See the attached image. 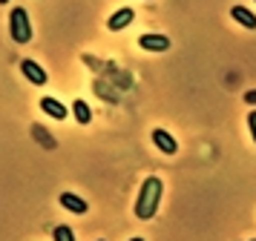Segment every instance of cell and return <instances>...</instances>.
<instances>
[{
	"label": "cell",
	"instance_id": "obj_2",
	"mask_svg": "<svg viewBox=\"0 0 256 241\" xmlns=\"http://www.w3.org/2000/svg\"><path fill=\"white\" fill-rule=\"evenodd\" d=\"M9 34L14 43H29L32 40V23H29V11L24 6H14L9 14Z\"/></svg>",
	"mask_w": 256,
	"mask_h": 241
},
{
	"label": "cell",
	"instance_id": "obj_11",
	"mask_svg": "<svg viewBox=\"0 0 256 241\" xmlns=\"http://www.w3.org/2000/svg\"><path fill=\"white\" fill-rule=\"evenodd\" d=\"M55 241H75V233H72V227H66V224H58V227H55Z\"/></svg>",
	"mask_w": 256,
	"mask_h": 241
},
{
	"label": "cell",
	"instance_id": "obj_1",
	"mask_svg": "<svg viewBox=\"0 0 256 241\" xmlns=\"http://www.w3.org/2000/svg\"><path fill=\"white\" fill-rule=\"evenodd\" d=\"M162 195H164V181L156 178V175H150L138 190V198H136V216H138L141 221H150V218L158 213Z\"/></svg>",
	"mask_w": 256,
	"mask_h": 241
},
{
	"label": "cell",
	"instance_id": "obj_4",
	"mask_svg": "<svg viewBox=\"0 0 256 241\" xmlns=\"http://www.w3.org/2000/svg\"><path fill=\"white\" fill-rule=\"evenodd\" d=\"M152 144L162 149L164 155H176L178 152V144H176V138L164 129V126H158V129H152Z\"/></svg>",
	"mask_w": 256,
	"mask_h": 241
},
{
	"label": "cell",
	"instance_id": "obj_8",
	"mask_svg": "<svg viewBox=\"0 0 256 241\" xmlns=\"http://www.w3.org/2000/svg\"><path fill=\"white\" fill-rule=\"evenodd\" d=\"M230 17L239 23V26H244V29H256V14L248 9V6H233Z\"/></svg>",
	"mask_w": 256,
	"mask_h": 241
},
{
	"label": "cell",
	"instance_id": "obj_3",
	"mask_svg": "<svg viewBox=\"0 0 256 241\" xmlns=\"http://www.w3.org/2000/svg\"><path fill=\"white\" fill-rule=\"evenodd\" d=\"M20 72H24V78L29 80V83H35V86H44L46 83V69L40 66V63H35V60H20Z\"/></svg>",
	"mask_w": 256,
	"mask_h": 241
},
{
	"label": "cell",
	"instance_id": "obj_12",
	"mask_svg": "<svg viewBox=\"0 0 256 241\" xmlns=\"http://www.w3.org/2000/svg\"><path fill=\"white\" fill-rule=\"evenodd\" d=\"M248 129H250V138H254V144H256V109L248 112Z\"/></svg>",
	"mask_w": 256,
	"mask_h": 241
},
{
	"label": "cell",
	"instance_id": "obj_5",
	"mask_svg": "<svg viewBox=\"0 0 256 241\" xmlns=\"http://www.w3.org/2000/svg\"><path fill=\"white\" fill-rule=\"evenodd\" d=\"M138 46L144 52H167L170 49V37L167 34H141Z\"/></svg>",
	"mask_w": 256,
	"mask_h": 241
},
{
	"label": "cell",
	"instance_id": "obj_6",
	"mask_svg": "<svg viewBox=\"0 0 256 241\" xmlns=\"http://www.w3.org/2000/svg\"><path fill=\"white\" fill-rule=\"evenodd\" d=\"M40 109H44L49 118H55V121H64V118L70 115V109L60 101H55V98H40Z\"/></svg>",
	"mask_w": 256,
	"mask_h": 241
},
{
	"label": "cell",
	"instance_id": "obj_9",
	"mask_svg": "<svg viewBox=\"0 0 256 241\" xmlns=\"http://www.w3.org/2000/svg\"><path fill=\"white\" fill-rule=\"evenodd\" d=\"M60 204L66 207V210H72V213H78V216H84V213L90 210V204H86L84 198H78V195H72V193H64V195H60Z\"/></svg>",
	"mask_w": 256,
	"mask_h": 241
},
{
	"label": "cell",
	"instance_id": "obj_15",
	"mask_svg": "<svg viewBox=\"0 0 256 241\" xmlns=\"http://www.w3.org/2000/svg\"><path fill=\"white\" fill-rule=\"evenodd\" d=\"M0 3H9V0H0Z\"/></svg>",
	"mask_w": 256,
	"mask_h": 241
},
{
	"label": "cell",
	"instance_id": "obj_7",
	"mask_svg": "<svg viewBox=\"0 0 256 241\" xmlns=\"http://www.w3.org/2000/svg\"><path fill=\"white\" fill-rule=\"evenodd\" d=\"M136 20V11L130 9H118L116 14H112V17H110V20H106V26H110V29H112V32H118V29H127L130 23Z\"/></svg>",
	"mask_w": 256,
	"mask_h": 241
},
{
	"label": "cell",
	"instance_id": "obj_13",
	"mask_svg": "<svg viewBox=\"0 0 256 241\" xmlns=\"http://www.w3.org/2000/svg\"><path fill=\"white\" fill-rule=\"evenodd\" d=\"M244 103H250V106H256V89L244 92Z\"/></svg>",
	"mask_w": 256,
	"mask_h": 241
},
{
	"label": "cell",
	"instance_id": "obj_10",
	"mask_svg": "<svg viewBox=\"0 0 256 241\" xmlns=\"http://www.w3.org/2000/svg\"><path fill=\"white\" fill-rule=\"evenodd\" d=\"M72 115H75L78 124H90V121H92V109H90V103L86 101H75L72 103Z\"/></svg>",
	"mask_w": 256,
	"mask_h": 241
},
{
	"label": "cell",
	"instance_id": "obj_14",
	"mask_svg": "<svg viewBox=\"0 0 256 241\" xmlns=\"http://www.w3.org/2000/svg\"><path fill=\"white\" fill-rule=\"evenodd\" d=\"M130 241H144V239H130Z\"/></svg>",
	"mask_w": 256,
	"mask_h": 241
}]
</instances>
